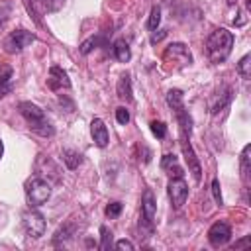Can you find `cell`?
<instances>
[{"mask_svg":"<svg viewBox=\"0 0 251 251\" xmlns=\"http://www.w3.org/2000/svg\"><path fill=\"white\" fill-rule=\"evenodd\" d=\"M233 47V33L227 31L226 27H218L214 29L208 39H206V51L212 63H222L229 57Z\"/></svg>","mask_w":251,"mask_h":251,"instance_id":"6da1fadb","label":"cell"},{"mask_svg":"<svg viewBox=\"0 0 251 251\" xmlns=\"http://www.w3.org/2000/svg\"><path fill=\"white\" fill-rule=\"evenodd\" d=\"M18 110L25 118V122L29 124V129L31 131L39 133L41 137H51L55 133V127L51 126V122L47 120L45 112L37 104H33V102H20L18 104Z\"/></svg>","mask_w":251,"mask_h":251,"instance_id":"7a4b0ae2","label":"cell"},{"mask_svg":"<svg viewBox=\"0 0 251 251\" xmlns=\"http://www.w3.org/2000/svg\"><path fill=\"white\" fill-rule=\"evenodd\" d=\"M25 196H27V202L31 206H41V204H45L49 200L51 186L41 176H33V178H29L25 182Z\"/></svg>","mask_w":251,"mask_h":251,"instance_id":"3957f363","label":"cell"},{"mask_svg":"<svg viewBox=\"0 0 251 251\" xmlns=\"http://www.w3.org/2000/svg\"><path fill=\"white\" fill-rule=\"evenodd\" d=\"M33 41H35V33L27 31V29H16L4 39V51L6 53H20Z\"/></svg>","mask_w":251,"mask_h":251,"instance_id":"277c9868","label":"cell"},{"mask_svg":"<svg viewBox=\"0 0 251 251\" xmlns=\"http://www.w3.org/2000/svg\"><path fill=\"white\" fill-rule=\"evenodd\" d=\"M180 149H182V155H184V161L188 165V171L192 173L194 180L198 182L202 178V167H200V161L190 145V133H180Z\"/></svg>","mask_w":251,"mask_h":251,"instance_id":"5b68a950","label":"cell"},{"mask_svg":"<svg viewBox=\"0 0 251 251\" xmlns=\"http://www.w3.org/2000/svg\"><path fill=\"white\" fill-rule=\"evenodd\" d=\"M24 227H25V231H27L29 237L39 239V237L45 233V227H47L43 214L37 212V210H29V212H25V214H24Z\"/></svg>","mask_w":251,"mask_h":251,"instance_id":"8992f818","label":"cell"},{"mask_svg":"<svg viewBox=\"0 0 251 251\" xmlns=\"http://www.w3.org/2000/svg\"><path fill=\"white\" fill-rule=\"evenodd\" d=\"M167 188H169V198H171L173 206H175L176 210L182 208L184 202H186V198H188V184L184 182V178H182V176L171 178Z\"/></svg>","mask_w":251,"mask_h":251,"instance_id":"52a82bcc","label":"cell"},{"mask_svg":"<svg viewBox=\"0 0 251 251\" xmlns=\"http://www.w3.org/2000/svg\"><path fill=\"white\" fill-rule=\"evenodd\" d=\"M165 61H175L178 67H184V65H190L192 63V55L188 51V47L184 43H171L167 49H165Z\"/></svg>","mask_w":251,"mask_h":251,"instance_id":"ba28073f","label":"cell"},{"mask_svg":"<svg viewBox=\"0 0 251 251\" xmlns=\"http://www.w3.org/2000/svg\"><path fill=\"white\" fill-rule=\"evenodd\" d=\"M231 239V227L226 222H216L212 224V227L208 229V241L214 247H222Z\"/></svg>","mask_w":251,"mask_h":251,"instance_id":"9c48e42d","label":"cell"},{"mask_svg":"<svg viewBox=\"0 0 251 251\" xmlns=\"http://www.w3.org/2000/svg\"><path fill=\"white\" fill-rule=\"evenodd\" d=\"M47 84L51 90H63V88H71V80H69V75L61 69V67H51L49 69V78H47Z\"/></svg>","mask_w":251,"mask_h":251,"instance_id":"30bf717a","label":"cell"},{"mask_svg":"<svg viewBox=\"0 0 251 251\" xmlns=\"http://www.w3.org/2000/svg\"><path fill=\"white\" fill-rule=\"evenodd\" d=\"M90 135L94 139V143L98 147H106L108 141H110V135H108V127L104 126V122L100 118H94L90 122Z\"/></svg>","mask_w":251,"mask_h":251,"instance_id":"8fae6325","label":"cell"},{"mask_svg":"<svg viewBox=\"0 0 251 251\" xmlns=\"http://www.w3.org/2000/svg\"><path fill=\"white\" fill-rule=\"evenodd\" d=\"M161 169H163L171 178H176V176H182V175H184V173H182V167L178 165L176 155H173V153L163 155V159H161Z\"/></svg>","mask_w":251,"mask_h":251,"instance_id":"7c38bea8","label":"cell"},{"mask_svg":"<svg viewBox=\"0 0 251 251\" xmlns=\"http://www.w3.org/2000/svg\"><path fill=\"white\" fill-rule=\"evenodd\" d=\"M155 212H157V202H155V194L147 188L141 196V216L147 220H155Z\"/></svg>","mask_w":251,"mask_h":251,"instance_id":"4fadbf2b","label":"cell"},{"mask_svg":"<svg viewBox=\"0 0 251 251\" xmlns=\"http://www.w3.org/2000/svg\"><path fill=\"white\" fill-rule=\"evenodd\" d=\"M116 92H118V96H120L122 100H127V102L133 98V94H131V78H129L127 73H124V75L120 76L118 86H116Z\"/></svg>","mask_w":251,"mask_h":251,"instance_id":"5bb4252c","label":"cell"},{"mask_svg":"<svg viewBox=\"0 0 251 251\" xmlns=\"http://www.w3.org/2000/svg\"><path fill=\"white\" fill-rule=\"evenodd\" d=\"M112 51H114V57H116L120 63H127V61L131 59V51H129V45H127L126 39H116Z\"/></svg>","mask_w":251,"mask_h":251,"instance_id":"9a60e30c","label":"cell"},{"mask_svg":"<svg viewBox=\"0 0 251 251\" xmlns=\"http://www.w3.org/2000/svg\"><path fill=\"white\" fill-rule=\"evenodd\" d=\"M63 163L67 165V169L75 171V169L82 163V155H80L78 151H75V149H65V151H63Z\"/></svg>","mask_w":251,"mask_h":251,"instance_id":"2e32d148","label":"cell"},{"mask_svg":"<svg viewBox=\"0 0 251 251\" xmlns=\"http://www.w3.org/2000/svg\"><path fill=\"white\" fill-rule=\"evenodd\" d=\"M229 100H231V88H226V92H224V94H220V96H216V102H212V104H210L212 114H218L220 110H224V108L229 104Z\"/></svg>","mask_w":251,"mask_h":251,"instance_id":"e0dca14e","label":"cell"},{"mask_svg":"<svg viewBox=\"0 0 251 251\" xmlns=\"http://www.w3.org/2000/svg\"><path fill=\"white\" fill-rule=\"evenodd\" d=\"M98 45H106V39L102 37V35H92V37H88L86 41H82V45H80V53L82 55H88L94 47H98Z\"/></svg>","mask_w":251,"mask_h":251,"instance_id":"ac0fdd59","label":"cell"},{"mask_svg":"<svg viewBox=\"0 0 251 251\" xmlns=\"http://www.w3.org/2000/svg\"><path fill=\"white\" fill-rule=\"evenodd\" d=\"M249 151H251V145H245L243 151H241V157H239V171H241V178L247 182V176H249Z\"/></svg>","mask_w":251,"mask_h":251,"instance_id":"d6986e66","label":"cell"},{"mask_svg":"<svg viewBox=\"0 0 251 251\" xmlns=\"http://www.w3.org/2000/svg\"><path fill=\"white\" fill-rule=\"evenodd\" d=\"M237 73H239L241 78H245V80L251 78V55H249V53L239 59V63H237Z\"/></svg>","mask_w":251,"mask_h":251,"instance_id":"ffe728a7","label":"cell"},{"mask_svg":"<svg viewBox=\"0 0 251 251\" xmlns=\"http://www.w3.org/2000/svg\"><path fill=\"white\" fill-rule=\"evenodd\" d=\"M167 104H169L173 110H176V108L184 106V104H182V92H180V90H176V88L169 90V92H167Z\"/></svg>","mask_w":251,"mask_h":251,"instance_id":"44dd1931","label":"cell"},{"mask_svg":"<svg viewBox=\"0 0 251 251\" xmlns=\"http://www.w3.org/2000/svg\"><path fill=\"white\" fill-rule=\"evenodd\" d=\"M161 24V8L159 6H153L151 12H149V20H147V27L149 29H157Z\"/></svg>","mask_w":251,"mask_h":251,"instance_id":"7402d4cb","label":"cell"},{"mask_svg":"<svg viewBox=\"0 0 251 251\" xmlns=\"http://www.w3.org/2000/svg\"><path fill=\"white\" fill-rule=\"evenodd\" d=\"M149 126H151V131H153V135H155V137L163 139V137L167 135V126H165L163 122H157V120H153Z\"/></svg>","mask_w":251,"mask_h":251,"instance_id":"603a6c76","label":"cell"},{"mask_svg":"<svg viewBox=\"0 0 251 251\" xmlns=\"http://www.w3.org/2000/svg\"><path fill=\"white\" fill-rule=\"evenodd\" d=\"M122 208H124L122 202H110V204L106 206V216H108V218H118V216L122 214Z\"/></svg>","mask_w":251,"mask_h":251,"instance_id":"cb8c5ba5","label":"cell"},{"mask_svg":"<svg viewBox=\"0 0 251 251\" xmlns=\"http://www.w3.org/2000/svg\"><path fill=\"white\" fill-rule=\"evenodd\" d=\"M100 233H102L100 249H110V245H112V231H110L106 226H102V227H100Z\"/></svg>","mask_w":251,"mask_h":251,"instance_id":"d4e9b609","label":"cell"},{"mask_svg":"<svg viewBox=\"0 0 251 251\" xmlns=\"http://www.w3.org/2000/svg\"><path fill=\"white\" fill-rule=\"evenodd\" d=\"M41 4H43V8L47 12H59L63 8L65 0H41Z\"/></svg>","mask_w":251,"mask_h":251,"instance_id":"484cf974","label":"cell"},{"mask_svg":"<svg viewBox=\"0 0 251 251\" xmlns=\"http://www.w3.org/2000/svg\"><path fill=\"white\" fill-rule=\"evenodd\" d=\"M12 67L0 63V82H12Z\"/></svg>","mask_w":251,"mask_h":251,"instance_id":"4316f807","label":"cell"},{"mask_svg":"<svg viewBox=\"0 0 251 251\" xmlns=\"http://www.w3.org/2000/svg\"><path fill=\"white\" fill-rule=\"evenodd\" d=\"M116 120H118V124H122V126H126L127 122H129V112L124 108V106H120V108H116Z\"/></svg>","mask_w":251,"mask_h":251,"instance_id":"83f0119b","label":"cell"},{"mask_svg":"<svg viewBox=\"0 0 251 251\" xmlns=\"http://www.w3.org/2000/svg\"><path fill=\"white\" fill-rule=\"evenodd\" d=\"M212 194H214V200H216V204H224V200H222V192H220V180L218 178H214L212 180Z\"/></svg>","mask_w":251,"mask_h":251,"instance_id":"f1b7e54d","label":"cell"},{"mask_svg":"<svg viewBox=\"0 0 251 251\" xmlns=\"http://www.w3.org/2000/svg\"><path fill=\"white\" fill-rule=\"evenodd\" d=\"M71 233H73V231H71V227H69V226L61 227V229L55 233V245H57L61 239H63V241H65V239H69V237H71Z\"/></svg>","mask_w":251,"mask_h":251,"instance_id":"f546056e","label":"cell"},{"mask_svg":"<svg viewBox=\"0 0 251 251\" xmlns=\"http://www.w3.org/2000/svg\"><path fill=\"white\" fill-rule=\"evenodd\" d=\"M22 2H24V6H25L27 14L33 18V22H35V24H39V18H37V12H35V8H33V2H31V0H22Z\"/></svg>","mask_w":251,"mask_h":251,"instance_id":"4dcf8cb0","label":"cell"},{"mask_svg":"<svg viewBox=\"0 0 251 251\" xmlns=\"http://www.w3.org/2000/svg\"><path fill=\"white\" fill-rule=\"evenodd\" d=\"M116 249H126V251H133V243L131 241H127V239H120V241H116Z\"/></svg>","mask_w":251,"mask_h":251,"instance_id":"1f68e13d","label":"cell"},{"mask_svg":"<svg viewBox=\"0 0 251 251\" xmlns=\"http://www.w3.org/2000/svg\"><path fill=\"white\" fill-rule=\"evenodd\" d=\"M12 90V82H0V98L6 96Z\"/></svg>","mask_w":251,"mask_h":251,"instance_id":"d6a6232c","label":"cell"},{"mask_svg":"<svg viewBox=\"0 0 251 251\" xmlns=\"http://www.w3.org/2000/svg\"><path fill=\"white\" fill-rule=\"evenodd\" d=\"M8 14H10V10H8V8H2V10H0V27L8 22Z\"/></svg>","mask_w":251,"mask_h":251,"instance_id":"836d02e7","label":"cell"},{"mask_svg":"<svg viewBox=\"0 0 251 251\" xmlns=\"http://www.w3.org/2000/svg\"><path fill=\"white\" fill-rule=\"evenodd\" d=\"M249 241H251V237H249V235H245L241 241H237V243L233 245V249H239V247H247V245H249Z\"/></svg>","mask_w":251,"mask_h":251,"instance_id":"e575fe53","label":"cell"},{"mask_svg":"<svg viewBox=\"0 0 251 251\" xmlns=\"http://www.w3.org/2000/svg\"><path fill=\"white\" fill-rule=\"evenodd\" d=\"M165 35H167V31H161V33H153V35H151V43H157V41H161Z\"/></svg>","mask_w":251,"mask_h":251,"instance_id":"d590c367","label":"cell"},{"mask_svg":"<svg viewBox=\"0 0 251 251\" xmlns=\"http://www.w3.org/2000/svg\"><path fill=\"white\" fill-rule=\"evenodd\" d=\"M2 153H4V145H2V139H0V157H2Z\"/></svg>","mask_w":251,"mask_h":251,"instance_id":"8d00e7d4","label":"cell"}]
</instances>
